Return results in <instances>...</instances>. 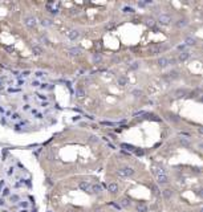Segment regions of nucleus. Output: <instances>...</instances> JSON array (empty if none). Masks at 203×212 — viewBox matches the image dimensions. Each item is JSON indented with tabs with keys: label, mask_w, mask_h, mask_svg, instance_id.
Here are the masks:
<instances>
[{
	"label": "nucleus",
	"mask_w": 203,
	"mask_h": 212,
	"mask_svg": "<svg viewBox=\"0 0 203 212\" xmlns=\"http://www.w3.org/2000/svg\"><path fill=\"white\" fill-rule=\"evenodd\" d=\"M117 174H118L121 178H127V176L134 175V170L132 167H123V168L117 170Z\"/></svg>",
	"instance_id": "nucleus-1"
},
{
	"label": "nucleus",
	"mask_w": 203,
	"mask_h": 212,
	"mask_svg": "<svg viewBox=\"0 0 203 212\" xmlns=\"http://www.w3.org/2000/svg\"><path fill=\"white\" fill-rule=\"evenodd\" d=\"M158 21L161 23L162 25H167V24H170V21H171V16L167 15V13H163L158 17Z\"/></svg>",
	"instance_id": "nucleus-2"
},
{
	"label": "nucleus",
	"mask_w": 203,
	"mask_h": 212,
	"mask_svg": "<svg viewBox=\"0 0 203 212\" xmlns=\"http://www.w3.org/2000/svg\"><path fill=\"white\" fill-rule=\"evenodd\" d=\"M24 24L27 25L28 28H33L36 25V20L33 16H27V17H24Z\"/></svg>",
	"instance_id": "nucleus-3"
},
{
	"label": "nucleus",
	"mask_w": 203,
	"mask_h": 212,
	"mask_svg": "<svg viewBox=\"0 0 203 212\" xmlns=\"http://www.w3.org/2000/svg\"><path fill=\"white\" fill-rule=\"evenodd\" d=\"M78 187H80L82 191H85V192H92V184L88 183V182H80Z\"/></svg>",
	"instance_id": "nucleus-4"
},
{
	"label": "nucleus",
	"mask_w": 203,
	"mask_h": 212,
	"mask_svg": "<svg viewBox=\"0 0 203 212\" xmlns=\"http://www.w3.org/2000/svg\"><path fill=\"white\" fill-rule=\"evenodd\" d=\"M157 179V182H158L159 184H166V183H169V176L166 174H162V175H157L155 176Z\"/></svg>",
	"instance_id": "nucleus-5"
},
{
	"label": "nucleus",
	"mask_w": 203,
	"mask_h": 212,
	"mask_svg": "<svg viewBox=\"0 0 203 212\" xmlns=\"http://www.w3.org/2000/svg\"><path fill=\"white\" fill-rule=\"evenodd\" d=\"M68 37H69L70 40H77V38L80 37V32H78L77 29H70V31L68 32Z\"/></svg>",
	"instance_id": "nucleus-6"
},
{
	"label": "nucleus",
	"mask_w": 203,
	"mask_h": 212,
	"mask_svg": "<svg viewBox=\"0 0 203 212\" xmlns=\"http://www.w3.org/2000/svg\"><path fill=\"white\" fill-rule=\"evenodd\" d=\"M190 58V52H187V50H182L181 53L178 54V60L179 61H187Z\"/></svg>",
	"instance_id": "nucleus-7"
},
{
	"label": "nucleus",
	"mask_w": 203,
	"mask_h": 212,
	"mask_svg": "<svg viewBox=\"0 0 203 212\" xmlns=\"http://www.w3.org/2000/svg\"><path fill=\"white\" fill-rule=\"evenodd\" d=\"M187 96V90L186 89H176L174 90V97H176V98H182V97Z\"/></svg>",
	"instance_id": "nucleus-8"
},
{
	"label": "nucleus",
	"mask_w": 203,
	"mask_h": 212,
	"mask_svg": "<svg viewBox=\"0 0 203 212\" xmlns=\"http://www.w3.org/2000/svg\"><path fill=\"white\" fill-rule=\"evenodd\" d=\"M108 191L112 194H117L118 192V184L117 183H109L108 184Z\"/></svg>",
	"instance_id": "nucleus-9"
},
{
	"label": "nucleus",
	"mask_w": 203,
	"mask_h": 212,
	"mask_svg": "<svg viewBox=\"0 0 203 212\" xmlns=\"http://www.w3.org/2000/svg\"><path fill=\"white\" fill-rule=\"evenodd\" d=\"M169 62H170V61H169V58H166V57H159V58H158V65H159L161 68L167 66V65H169Z\"/></svg>",
	"instance_id": "nucleus-10"
},
{
	"label": "nucleus",
	"mask_w": 203,
	"mask_h": 212,
	"mask_svg": "<svg viewBox=\"0 0 203 212\" xmlns=\"http://www.w3.org/2000/svg\"><path fill=\"white\" fill-rule=\"evenodd\" d=\"M196 44V40L194 37H190V36H187V37L185 38V45H190V47H194V45Z\"/></svg>",
	"instance_id": "nucleus-11"
},
{
	"label": "nucleus",
	"mask_w": 203,
	"mask_h": 212,
	"mask_svg": "<svg viewBox=\"0 0 203 212\" xmlns=\"http://www.w3.org/2000/svg\"><path fill=\"white\" fill-rule=\"evenodd\" d=\"M102 187L100 184H92V194H101Z\"/></svg>",
	"instance_id": "nucleus-12"
},
{
	"label": "nucleus",
	"mask_w": 203,
	"mask_h": 212,
	"mask_svg": "<svg viewBox=\"0 0 203 212\" xmlns=\"http://www.w3.org/2000/svg\"><path fill=\"white\" fill-rule=\"evenodd\" d=\"M153 172H154V175H162V174H166V171L163 170L162 167H158V166H155V167H153Z\"/></svg>",
	"instance_id": "nucleus-13"
},
{
	"label": "nucleus",
	"mask_w": 203,
	"mask_h": 212,
	"mask_svg": "<svg viewBox=\"0 0 203 212\" xmlns=\"http://www.w3.org/2000/svg\"><path fill=\"white\" fill-rule=\"evenodd\" d=\"M187 24H189V20H187V19H181L179 21L175 23V25H176L178 28H183V27H186Z\"/></svg>",
	"instance_id": "nucleus-14"
},
{
	"label": "nucleus",
	"mask_w": 203,
	"mask_h": 212,
	"mask_svg": "<svg viewBox=\"0 0 203 212\" xmlns=\"http://www.w3.org/2000/svg\"><path fill=\"white\" fill-rule=\"evenodd\" d=\"M135 210H137V212H147V205L139 203L135 205Z\"/></svg>",
	"instance_id": "nucleus-15"
},
{
	"label": "nucleus",
	"mask_w": 203,
	"mask_h": 212,
	"mask_svg": "<svg viewBox=\"0 0 203 212\" xmlns=\"http://www.w3.org/2000/svg\"><path fill=\"white\" fill-rule=\"evenodd\" d=\"M145 24L147 25V27H154L155 20H154L153 17H146V19H145Z\"/></svg>",
	"instance_id": "nucleus-16"
},
{
	"label": "nucleus",
	"mask_w": 203,
	"mask_h": 212,
	"mask_svg": "<svg viewBox=\"0 0 203 212\" xmlns=\"http://www.w3.org/2000/svg\"><path fill=\"white\" fill-rule=\"evenodd\" d=\"M162 195H163V198H165V199H170V198L173 196V191L169 190V188H167V190H163L162 191Z\"/></svg>",
	"instance_id": "nucleus-17"
},
{
	"label": "nucleus",
	"mask_w": 203,
	"mask_h": 212,
	"mask_svg": "<svg viewBox=\"0 0 203 212\" xmlns=\"http://www.w3.org/2000/svg\"><path fill=\"white\" fill-rule=\"evenodd\" d=\"M80 53H81L80 48H70L69 49V54H72V56H78Z\"/></svg>",
	"instance_id": "nucleus-18"
},
{
	"label": "nucleus",
	"mask_w": 203,
	"mask_h": 212,
	"mask_svg": "<svg viewBox=\"0 0 203 212\" xmlns=\"http://www.w3.org/2000/svg\"><path fill=\"white\" fill-rule=\"evenodd\" d=\"M101 60H102V57H101L100 53H94V54H93V61H94L96 64L101 62Z\"/></svg>",
	"instance_id": "nucleus-19"
},
{
	"label": "nucleus",
	"mask_w": 203,
	"mask_h": 212,
	"mask_svg": "<svg viewBox=\"0 0 203 212\" xmlns=\"http://www.w3.org/2000/svg\"><path fill=\"white\" fill-rule=\"evenodd\" d=\"M33 53H35V54H37V56H40V54L42 53L41 47H39V45H35V47H33Z\"/></svg>",
	"instance_id": "nucleus-20"
},
{
	"label": "nucleus",
	"mask_w": 203,
	"mask_h": 212,
	"mask_svg": "<svg viewBox=\"0 0 203 212\" xmlns=\"http://www.w3.org/2000/svg\"><path fill=\"white\" fill-rule=\"evenodd\" d=\"M118 85H121V86H125V85H127V78L126 77H120L118 78Z\"/></svg>",
	"instance_id": "nucleus-21"
},
{
	"label": "nucleus",
	"mask_w": 203,
	"mask_h": 212,
	"mask_svg": "<svg viewBox=\"0 0 203 212\" xmlns=\"http://www.w3.org/2000/svg\"><path fill=\"white\" fill-rule=\"evenodd\" d=\"M122 147L126 149V150H129V151H135V147L132 146V145H127V143H122Z\"/></svg>",
	"instance_id": "nucleus-22"
},
{
	"label": "nucleus",
	"mask_w": 203,
	"mask_h": 212,
	"mask_svg": "<svg viewBox=\"0 0 203 212\" xmlns=\"http://www.w3.org/2000/svg\"><path fill=\"white\" fill-rule=\"evenodd\" d=\"M120 203H121V205H122V207H129V205H130V201H129V199H121V201H120Z\"/></svg>",
	"instance_id": "nucleus-23"
},
{
	"label": "nucleus",
	"mask_w": 203,
	"mask_h": 212,
	"mask_svg": "<svg viewBox=\"0 0 203 212\" xmlns=\"http://www.w3.org/2000/svg\"><path fill=\"white\" fill-rule=\"evenodd\" d=\"M41 25H42V27H49V25H52V21L48 20V19H42V20H41Z\"/></svg>",
	"instance_id": "nucleus-24"
},
{
	"label": "nucleus",
	"mask_w": 203,
	"mask_h": 212,
	"mask_svg": "<svg viewBox=\"0 0 203 212\" xmlns=\"http://www.w3.org/2000/svg\"><path fill=\"white\" fill-rule=\"evenodd\" d=\"M132 94L134 97H141L142 96V90H139V89H134L133 92H132Z\"/></svg>",
	"instance_id": "nucleus-25"
},
{
	"label": "nucleus",
	"mask_w": 203,
	"mask_h": 212,
	"mask_svg": "<svg viewBox=\"0 0 203 212\" xmlns=\"http://www.w3.org/2000/svg\"><path fill=\"white\" fill-rule=\"evenodd\" d=\"M179 143H181V145H183V146H186V147H187V146H190V142L187 141V139H185V138H179Z\"/></svg>",
	"instance_id": "nucleus-26"
},
{
	"label": "nucleus",
	"mask_w": 203,
	"mask_h": 212,
	"mask_svg": "<svg viewBox=\"0 0 203 212\" xmlns=\"http://www.w3.org/2000/svg\"><path fill=\"white\" fill-rule=\"evenodd\" d=\"M123 12H126V13H132V12H134V9L132 7H125V8H123Z\"/></svg>",
	"instance_id": "nucleus-27"
},
{
	"label": "nucleus",
	"mask_w": 203,
	"mask_h": 212,
	"mask_svg": "<svg viewBox=\"0 0 203 212\" xmlns=\"http://www.w3.org/2000/svg\"><path fill=\"white\" fill-rule=\"evenodd\" d=\"M35 76L37 77V78H41V77H44V76H45V73H42V72H36Z\"/></svg>",
	"instance_id": "nucleus-28"
},
{
	"label": "nucleus",
	"mask_w": 203,
	"mask_h": 212,
	"mask_svg": "<svg viewBox=\"0 0 203 212\" xmlns=\"http://www.w3.org/2000/svg\"><path fill=\"white\" fill-rule=\"evenodd\" d=\"M76 93H77V96H78V97H82L84 94H85L82 89H77V92H76Z\"/></svg>",
	"instance_id": "nucleus-29"
},
{
	"label": "nucleus",
	"mask_w": 203,
	"mask_h": 212,
	"mask_svg": "<svg viewBox=\"0 0 203 212\" xmlns=\"http://www.w3.org/2000/svg\"><path fill=\"white\" fill-rule=\"evenodd\" d=\"M170 78H178V73L176 72H171L170 73Z\"/></svg>",
	"instance_id": "nucleus-30"
},
{
	"label": "nucleus",
	"mask_w": 203,
	"mask_h": 212,
	"mask_svg": "<svg viewBox=\"0 0 203 212\" xmlns=\"http://www.w3.org/2000/svg\"><path fill=\"white\" fill-rule=\"evenodd\" d=\"M196 195H198V196H201V198H203V188H199V190L196 191Z\"/></svg>",
	"instance_id": "nucleus-31"
},
{
	"label": "nucleus",
	"mask_w": 203,
	"mask_h": 212,
	"mask_svg": "<svg viewBox=\"0 0 203 212\" xmlns=\"http://www.w3.org/2000/svg\"><path fill=\"white\" fill-rule=\"evenodd\" d=\"M102 125H108V126H116L117 123H114V122H106V121H105V122H102Z\"/></svg>",
	"instance_id": "nucleus-32"
},
{
	"label": "nucleus",
	"mask_w": 203,
	"mask_h": 212,
	"mask_svg": "<svg viewBox=\"0 0 203 212\" xmlns=\"http://www.w3.org/2000/svg\"><path fill=\"white\" fill-rule=\"evenodd\" d=\"M89 141H90V142H97L98 138H97V137H94V135H92L90 138H89Z\"/></svg>",
	"instance_id": "nucleus-33"
},
{
	"label": "nucleus",
	"mask_w": 203,
	"mask_h": 212,
	"mask_svg": "<svg viewBox=\"0 0 203 212\" xmlns=\"http://www.w3.org/2000/svg\"><path fill=\"white\" fill-rule=\"evenodd\" d=\"M130 68H132V69H137V68H138V62H137V61H135V62H133Z\"/></svg>",
	"instance_id": "nucleus-34"
},
{
	"label": "nucleus",
	"mask_w": 203,
	"mask_h": 212,
	"mask_svg": "<svg viewBox=\"0 0 203 212\" xmlns=\"http://www.w3.org/2000/svg\"><path fill=\"white\" fill-rule=\"evenodd\" d=\"M134 152H135L137 155H143V151H142V150H137V149H135V151H134Z\"/></svg>",
	"instance_id": "nucleus-35"
},
{
	"label": "nucleus",
	"mask_w": 203,
	"mask_h": 212,
	"mask_svg": "<svg viewBox=\"0 0 203 212\" xmlns=\"http://www.w3.org/2000/svg\"><path fill=\"white\" fill-rule=\"evenodd\" d=\"M37 97L40 100H47V96H42V94H37Z\"/></svg>",
	"instance_id": "nucleus-36"
},
{
	"label": "nucleus",
	"mask_w": 203,
	"mask_h": 212,
	"mask_svg": "<svg viewBox=\"0 0 203 212\" xmlns=\"http://www.w3.org/2000/svg\"><path fill=\"white\" fill-rule=\"evenodd\" d=\"M39 81H32V86H39Z\"/></svg>",
	"instance_id": "nucleus-37"
},
{
	"label": "nucleus",
	"mask_w": 203,
	"mask_h": 212,
	"mask_svg": "<svg viewBox=\"0 0 203 212\" xmlns=\"http://www.w3.org/2000/svg\"><path fill=\"white\" fill-rule=\"evenodd\" d=\"M19 118H20L19 114H14V115H12V119H19Z\"/></svg>",
	"instance_id": "nucleus-38"
},
{
	"label": "nucleus",
	"mask_w": 203,
	"mask_h": 212,
	"mask_svg": "<svg viewBox=\"0 0 203 212\" xmlns=\"http://www.w3.org/2000/svg\"><path fill=\"white\" fill-rule=\"evenodd\" d=\"M5 49H7L8 52H14V48L12 47H5Z\"/></svg>",
	"instance_id": "nucleus-39"
},
{
	"label": "nucleus",
	"mask_w": 203,
	"mask_h": 212,
	"mask_svg": "<svg viewBox=\"0 0 203 212\" xmlns=\"http://www.w3.org/2000/svg\"><path fill=\"white\" fill-rule=\"evenodd\" d=\"M23 76H24V77H27V76H29V72H28V70L23 72Z\"/></svg>",
	"instance_id": "nucleus-40"
},
{
	"label": "nucleus",
	"mask_w": 203,
	"mask_h": 212,
	"mask_svg": "<svg viewBox=\"0 0 203 212\" xmlns=\"http://www.w3.org/2000/svg\"><path fill=\"white\" fill-rule=\"evenodd\" d=\"M138 5H139V7H145V5H146V3H143V1H139V3H138Z\"/></svg>",
	"instance_id": "nucleus-41"
},
{
	"label": "nucleus",
	"mask_w": 203,
	"mask_h": 212,
	"mask_svg": "<svg viewBox=\"0 0 203 212\" xmlns=\"http://www.w3.org/2000/svg\"><path fill=\"white\" fill-rule=\"evenodd\" d=\"M198 147L203 150V142H199V143H198Z\"/></svg>",
	"instance_id": "nucleus-42"
},
{
	"label": "nucleus",
	"mask_w": 203,
	"mask_h": 212,
	"mask_svg": "<svg viewBox=\"0 0 203 212\" xmlns=\"http://www.w3.org/2000/svg\"><path fill=\"white\" fill-rule=\"evenodd\" d=\"M198 131L201 133V134H203V126H202V127H199V129H198Z\"/></svg>",
	"instance_id": "nucleus-43"
},
{
	"label": "nucleus",
	"mask_w": 203,
	"mask_h": 212,
	"mask_svg": "<svg viewBox=\"0 0 203 212\" xmlns=\"http://www.w3.org/2000/svg\"><path fill=\"white\" fill-rule=\"evenodd\" d=\"M181 135H186V137H190L189 133H181Z\"/></svg>",
	"instance_id": "nucleus-44"
},
{
	"label": "nucleus",
	"mask_w": 203,
	"mask_h": 212,
	"mask_svg": "<svg viewBox=\"0 0 203 212\" xmlns=\"http://www.w3.org/2000/svg\"><path fill=\"white\" fill-rule=\"evenodd\" d=\"M199 101H201V102H203V94L201 96V98H199Z\"/></svg>",
	"instance_id": "nucleus-45"
},
{
	"label": "nucleus",
	"mask_w": 203,
	"mask_h": 212,
	"mask_svg": "<svg viewBox=\"0 0 203 212\" xmlns=\"http://www.w3.org/2000/svg\"><path fill=\"white\" fill-rule=\"evenodd\" d=\"M199 212H203V208H201V211H199Z\"/></svg>",
	"instance_id": "nucleus-46"
}]
</instances>
